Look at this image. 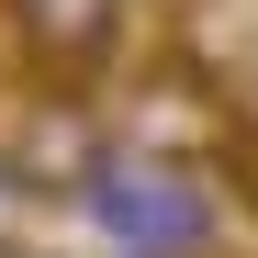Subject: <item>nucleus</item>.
I'll return each instance as SVG.
<instances>
[{
  "instance_id": "3",
  "label": "nucleus",
  "mask_w": 258,
  "mask_h": 258,
  "mask_svg": "<svg viewBox=\"0 0 258 258\" xmlns=\"http://www.w3.org/2000/svg\"><path fill=\"white\" fill-rule=\"evenodd\" d=\"M225 180H236V202L258 213V123H236V135H225Z\"/></svg>"
},
{
  "instance_id": "2",
  "label": "nucleus",
  "mask_w": 258,
  "mask_h": 258,
  "mask_svg": "<svg viewBox=\"0 0 258 258\" xmlns=\"http://www.w3.org/2000/svg\"><path fill=\"white\" fill-rule=\"evenodd\" d=\"M79 202H90V225H112L123 247H191L202 236V202L180 180H157V168H101Z\"/></svg>"
},
{
  "instance_id": "1",
  "label": "nucleus",
  "mask_w": 258,
  "mask_h": 258,
  "mask_svg": "<svg viewBox=\"0 0 258 258\" xmlns=\"http://www.w3.org/2000/svg\"><path fill=\"white\" fill-rule=\"evenodd\" d=\"M123 12L135 0H0V34H12L34 90H90L123 45Z\"/></svg>"
}]
</instances>
